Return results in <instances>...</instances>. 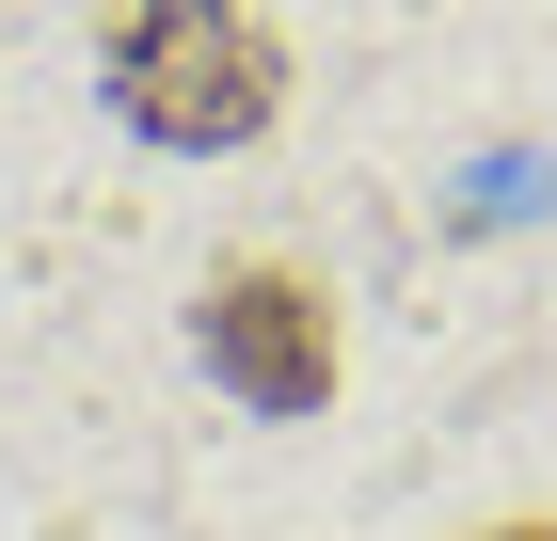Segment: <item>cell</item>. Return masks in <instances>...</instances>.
I'll return each instance as SVG.
<instances>
[{
  "label": "cell",
  "mask_w": 557,
  "mask_h": 541,
  "mask_svg": "<svg viewBox=\"0 0 557 541\" xmlns=\"http://www.w3.org/2000/svg\"><path fill=\"white\" fill-rule=\"evenodd\" d=\"M96 96L160 160H223V144H256L287 112V48H271L256 0H128L112 48H96Z\"/></svg>",
  "instance_id": "obj_1"
},
{
  "label": "cell",
  "mask_w": 557,
  "mask_h": 541,
  "mask_svg": "<svg viewBox=\"0 0 557 541\" xmlns=\"http://www.w3.org/2000/svg\"><path fill=\"white\" fill-rule=\"evenodd\" d=\"M191 351H208V382L239 398V415H319L350 367V334H335V287L302 271V255H223L208 303H191Z\"/></svg>",
  "instance_id": "obj_2"
},
{
  "label": "cell",
  "mask_w": 557,
  "mask_h": 541,
  "mask_svg": "<svg viewBox=\"0 0 557 541\" xmlns=\"http://www.w3.org/2000/svg\"><path fill=\"white\" fill-rule=\"evenodd\" d=\"M462 541H557V526H542V509H510V526H462Z\"/></svg>",
  "instance_id": "obj_3"
}]
</instances>
